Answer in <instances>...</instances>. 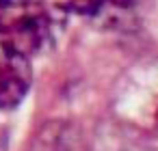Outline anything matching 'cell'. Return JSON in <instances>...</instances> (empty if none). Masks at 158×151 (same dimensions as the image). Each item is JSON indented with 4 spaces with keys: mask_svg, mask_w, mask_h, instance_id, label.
I'll list each match as a JSON object with an SVG mask.
<instances>
[{
    "mask_svg": "<svg viewBox=\"0 0 158 151\" xmlns=\"http://www.w3.org/2000/svg\"><path fill=\"white\" fill-rule=\"evenodd\" d=\"M54 20L44 0H2L0 2V37L33 56L52 43Z\"/></svg>",
    "mask_w": 158,
    "mask_h": 151,
    "instance_id": "obj_1",
    "label": "cell"
},
{
    "mask_svg": "<svg viewBox=\"0 0 158 151\" xmlns=\"http://www.w3.org/2000/svg\"><path fill=\"white\" fill-rule=\"evenodd\" d=\"M33 86L31 56L0 37V108H18Z\"/></svg>",
    "mask_w": 158,
    "mask_h": 151,
    "instance_id": "obj_2",
    "label": "cell"
},
{
    "mask_svg": "<svg viewBox=\"0 0 158 151\" xmlns=\"http://www.w3.org/2000/svg\"><path fill=\"white\" fill-rule=\"evenodd\" d=\"M69 129L65 121H48L35 132L26 151H69Z\"/></svg>",
    "mask_w": 158,
    "mask_h": 151,
    "instance_id": "obj_3",
    "label": "cell"
},
{
    "mask_svg": "<svg viewBox=\"0 0 158 151\" xmlns=\"http://www.w3.org/2000/svg\"><path fill=\"white\" fill-rule=\"evenodd\" d=\"M113 0H59L56 7L61 9V13L67 15H78V18H93L98 13H102Z\"/></svg>",
    "mask_w": 158,
    "mask_h": 151,
    "instance_id": "obj_4",
    "label": "cell"
},
{
    "mask_svg": "<svg viewBox=\"0 0 158 151\" xmlns=\"http://www.w3.org/2000/svg\"><path fill=\"white\" fill-rule=\"evenodd\" d=\"M0 151H9V132L0 127Z\"/></svg>",
    "mask_w": 158,
    "mask_h": 151,
    "instance_id": "obj_5",
    "label": "cell"
},
{
    "mask_svg": "<svg viewBox=\"0 0 158 151\" xmlns=\"http://www.w3.org/2000/svg\"><path fill=\"white\" fill-rule=\"evenodd\" d=\"M156 125H158V108H156Z\"/></svg>",
    "mask_w": 158,
    "mask_h": 151,
    "instance_id": "obj_6",
    "label": "cell"
}]
</instances>
